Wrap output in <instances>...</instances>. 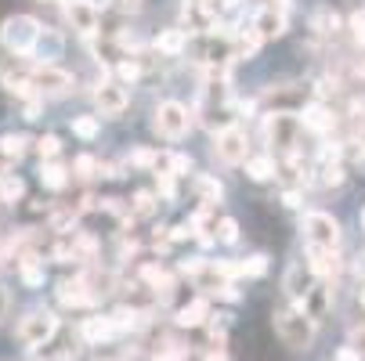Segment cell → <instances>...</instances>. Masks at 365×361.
Segmentation results:
<instances>
[{
    "instance_id": "9a60e30c",
    "label": "cell",
    "mask_w": 365,
    "mask_h": 361,
    "mask_svg": "<svg viewBox=\"0 0 365 361\" xmlns=\"http://www.w3.org/2000/svg\"><path fill=\"white\" fill-rule=\"evenodd\" d=\"M300 127L311 130V134H329L336 127V116H333V109L322 105V101H311V105H304V113H300Z\"/></svg>"
},
{
    "instance_id": "816d5d0a",
    "label": "cell",
    "mask_w": 365,
    "mask_h": 361,
    "mask_svg": "<svg viewBox=\"0 0 365 361\" xmlns=\"http://www.w3.org/2000/svg\"><path fill=\"white\" fill-rule=\"evenodd\" d=\"M354 275H365V253L354 256Z\"/></svg>"
},
{
    "instance_id": "5bb4252c",
    "label": "cell",
    "mask_w": 365,
    "mask_h": 361,
    "mask_svg": "<svg viewBox=\"0 0 365 361\" xmlns=\"http://www.w3.org/2000/svg\"><path fill=\"white\" fill-rule=\"evenodd\" d=\"M304 264L311 268V275L329 282L340 275V253H329V249H304Z\"/></svg>"
},
{
    "instance_id": "681fc988",
    "label": "cell",
    "mask_w": 365,
    "mask_h": 361,
    "mask_svg": "<svg viewBox=\"0 0 365 361\" xmlns=\"http://www.w3.org/2000/svg\"><path fill=\"white\" fill-rule=\"evenodd\" d=\"M336 361H361V357H358L354 347H340V350H336Z\"/></svg>"
},
{
    "instance_id": "11a10c76",
    "label": "cell",
    "mask_w": 365,
    "mask_h": 361,
    "mask_svg": "<svg viewBox=\"0 0 365 361\" xmlns=\"http://www.w3.org/2000/svg\"><path fill=\"white\" fill-rule=\"evenodd\" d=\"M206 361H225V354L217 350V354H210V357H206Z\"/></svg>"
},
{
    "instance_id": "f1b7e54d",
    "label": "cell",
    "mask_w": 365,
    "mask_h": 361,
    "mask_svg": "<svg viewBox=\"0 0 365 361\" xmlns=\"http://www.w3.org/2000/svg\"><path fill=\"white\" fill-rule=\"evenodd\" d=\"M22 195H26L22 177H15V174H0V199H4V202H15V199H22Z\"/></svg>"
},
{
    "instance_id": "7a4b0ae2",
    "label": "cell",
    "mask_w": 365,
    "mask_h": 361,
    "mask_svg": "<svg viewBox=\"0 0 365 361\" xmlns=\"http://www.w3.org/2000/svg\"><path fill=\"white\" fill-rule=\"evenodd\" d=\"M300 130H304L300 116H293V113H268L264 116V137L282 159L300 152Z\"/></svg>"
},
{
    "instance_id": "e575fe53",
    "label": "cell",
    "mask_w": 365,
    "mask_h": 361,
    "mask_svg": "<svg viewBox=\"0 0 365 361\" xmlns=\"http://www.w3.org/2000/svg\"><path fill=\"white\" fill-rule=\"evenodd\" d=\"M264 271H268V256H264V253H253L250 261L239 264V275H246V278H260Z\"/></svg>"
},
{
    "instance_id": "f546056e",
    "label": "cell",
    "mask_w": 365,
    "mask_h": 361,
    "mask_svg": "<svg viewBox=\"0 0 365 361\" xmlns=\"http://www.w3.org/2000/svg\"><path fill=\"white\" fill-rule=\"evenodd\" d=\"M73 134L83 137V141H94V137L101 134V120H98V116H76V120H73Z\"/></svg>"
},
{
    "instance_id": "6f0895ef",
    "label": "cell",
    "mask_w": 365,
    "mask_h": 361,
    "mask_svg": "<svg viewBox=\"0 0 365 361\" xmlns=\"http://www.w3.org/2000/svg\"><path fill=\"white\" fill-rule=\"evenodd\" d=\"M361 228H365V210H361Z\"/></svg>"
},
{
    "instance_id": "8992f818",
    "label": "cell",
    "mask_w": 365,
    "mask_h": 361,
    "mask_svg": "<svg viewBox=\"0 0 365 361\" xmlns=\"http://www.w3.org/2000/svg\"><path fill=\"white\" fill-rule=\"evenodd\" d=\"M55 333H58V318L51 315V311H29V315L19 322V343H26L29 350L43 347Z\"/></svg>"
},
{
    "instance_id": "7bdbcfd3",
    "label": "cell",
    "mask_w": 365,
    "mask_h": 361,
    "mask_svg": "<svg viewBox=\"0 0 365 361\" xmlns=\"http://www.w3.org/2000/svg\"><path fill=\"white\" fill-rule=\"evenodd\" d=\"M214 296L225 300V303H239V300H242V293L235 289V282H217V286H214Z\"/></svg>"
},
{
    "instance_id": "603a6c76",
    "label": "cell",
    "mask_w": 365,
    "mask_h": 361,
    "mask_svg": "<svg viewBox=\"0 0 365 361\" xmlns=\"http://www.w3.org/2000/svg\"><path fill=\"white\" fill-rule=\"evenodd\" d=\"M40 184L51 192H62L69 184V170L62 163H40Z\"/></svg>"
},
{
    "instance_id": "f907efd6",
    "label": "cell",
    "mask_w": 365,
    "mask_h": 361,
    "mask_svg": "<svg viewBox=\"0 0 365 361\" xmlns=\"http://www.w3.org/2000/svg\"><path fill=\"white\" fill-rule=\"evenodd\" d=\"M8 303H11V296H8V289H4V286H0V318L8 315Z\"/></svg>"
},
{
    "instance_id": "d4e9b609",
    "label": "cell",
    "mask_w": 365,
    "mask_h": 361,
    "mask_svg": "<svg viewBox=\"0 0 365 361\" xmlns=\"http://www.w3.org/2000/svg\"><path fill=\"white\" fill-rule=\"evenodd\" d=\"M26 148H29L26 134H4V137H0V156H4L8 163H19L26 156Z\"/></svg>"
},
{
    "instance_id": "e0dca14e",
    "label": "cell",
    "mask_w": 365,
    "mask_h": 361,
    "mask_svg": "<svg viewBox=\"0 0 365 361\" xmlns=\"http://www.w3.org/2000/svg\"><path fill=\"white\" fill-rule=\"evenodd\" d=\"M80 333H83V340H87V343H109V340H116V336H120V329H116L113 315H101V318H87Z\"/></svg>"
},
{
    "instance_id": "30bf717a",
    "label": "cell",
    "mask_w": 365,
    "mask_h": 361,
    "mask_svg": "<svg viewBox=\"0 0 365 361\" xmlns=\"http://www.w3.org/2000/svg\"><path fill=\"white\" fill-rule=\"evenodd\" d=\"M221 0H188L185 4V26L195 33H210L221 22Z\"/></svg>"
},
{
    "instance_id": "44dd1931",
    "label": "cell",
    "mask_w": 365,
    "mask_h": 361,
    "mask_svg": "<svg viewBox=\"0 0 365 361\" xmlns=\"http://www.w3.org/2000/svg\"><path fill=\"white\" fill-rule=\"evenodd\" d=\"M279 174V163L272 156H250L246 159V177L250 181H272Z\"/></svg>"
},
{
    "instance_id": "ab89813d",
    "label": "cell",
    "mask_w": 365,
    "mask_h": 361,
    "mask_svg": "<svg viewBox=\"0 0 365 361\" xmlns=\"http://www.w3.org/2000/svg\"><path fill=\"white\" fill-rule=\"evenodd\" d=\"M155 181H160V195H163L167 202H174V199H178V181H174V174L160 170V174H155Z\"/></svg>"
},
{
    "instance_id": "bcb514c9",
    "label": "cell",
    "mask_w": 365,
    "mask_h": 361,
    "mask_svg": "<svg viewBox=\"0 0 365 361\" xmlns=\"http://www.w3.org/2000/svg\"><path fill=\"white\" fill-rule=\"evenodd\" d=\"M347 347H354L358 357L365 361V325H354V329H351V343H347Z\"/></svg>"
},
{
    "instance_id": "52a82bcc",
    "label": "cell",
    "mask_w": 365,
    "mask_h": 361,
    "mask_svg": "<svg viewBox=\"0 0 365 361\" xmlns=\"http://www.w3.org/2000/svg\"><path fill=\"white\" fill-rule=\"evenodd\" d=\"M29 83H33L36 98H66L73 90V73H66L58 66H36L29 73Z\"/></svg>"
},
{
    "instance_id": "b9f144b4",
    "label": "cell",
    "mask_w": 365,
    "mask_h": 361,
    "mask_svg": "<svg viewBox=\"0 0 365 361\" xmlns=\"http://www.w3.org/2000/svg\"><path fill=\"white\" fill-rule=\"evenodd\" d=\"M347 29H351L354 43H358V47H365V11H354V15L347 19Z\"/></svg>"
},
{
    "instance_id": "cb8c5ba5",
    "label": "cell",
    "mask_w": 365,
    "mask_h": 361,
    "mask_svg": "<svg viewBox=\"0 0 365 361\" xmlns=\"http://www.w3.org/2000/svg\"><path fill=\"white\" fill-rule=\"evenodd\" d=\"M19 261H22V264H19V275H22V282H26L29 289H40V286H43V264L36 261L33 253H22Z\"/></svg>"
},
{
    "instance_id": "ee69618b",
    "label": "cell",
    "mask_w": 365,
    "mask_h": 361,
    "mask_svg": "<svg viewBox=\"0 0 365 361\" xmlns=\"http://www.w3.org/2000/svg\"><path fill=\"white\" fill-rule=\"evenodd\" d=\"M141 4H145V0H109V8L120 11V15H138Z\"/></svg>"
},
{
    "instance_id": "9c48e42d",
    "label": "cell",
    "mask_w": 365,
    "mask_h": 361,
    "mask_svg": "<svg viewBox=\"0 0 365 361\" xmlns=\"http://www.w3.org/2000/svg\"><path fill=\"white\" fill-rule=\"evenodd\" d=\"M250 29L260 36V43H264V40H279L286 33V8L272 4V0H268V4H260L253 22H250Z\"/></svg>"
},
{
    "instance_id": "680465c9",
    "label": "cell",
    "mask_w": 365,
    "mask_h": 361,
    "mask_svg": "<svg viewBox=\"0 0 365 361\" xmlns=\"http://www.w3.org/2000/svg\"><path fill=\"white\" fill-rule=\"evenodd\" d=\"M40 4H43V0H40ZM47 4H55V0H47Z\"/></svg>"
},
{
    "instance_id": "484cf974",
    "label": "cell",
    "mask_w": 365,
    "mask_h": 361,
    "mask_svg": "<svg viewBox=\"0 0 365 361\" xmlns=\"http://www.w3.org/2000/svg\"><path fill=\"white\" fill-rule=\"evenodd\" d=\"M195 192H199V199H202L206 206L221 202V195H225L221 181H217V177H210V174H199V177H195Z\"/></svg>"
},
{
    "instance_id": "ac0fdd59",
    "label": "cell",
    "mask_w": 365,
    "mask_h": 361,
    "mask_svg": "<svg viewBox=\"0 0 365 361\" xmlns=\"http://www.w3.org/2000/svg\"><path fill=\"white\" fill-rule=\"evenodd\" d=\"M155 51L167 58H181L188 51V29H160V36H155Z\"/></svg>"
},
{
    "instance_id": "9f6ffc18",
    "label": "cell",
    "mask_w": 365,
    "mask_h": 361,
    "mask_svg": "<svg viewBox=\"0 0 365 361\" xmlns=\"http://www.w3.org/2000/svg\"><path fill=\"white\" fill-rule=\"evenodd\" d=\"M272 4H282V8H286V4H289V0H272Z\"/></svg>"
},
{
    "instance_id": "5b68a950",
    "label": "cell",
    "mask_w": 365,
    "mask_h": 361,
    "mask_svg": "<svg viewBox=\"0 0 365 361\" xmlns=\"http://www.w3.org/2000/svg\"><path fill=\"white\" fill-rule=\"evenodd\" d=\"M192 127V113L181 105V101H163L160 109H155V120H152V130L167 137V141H181Z\"/></svg>"
},
{
    "instance_id": "7c38bea8",
    "label": "cell",
    "mask_w": 365,
    "mask_h": 361,
    "mask_svg": "<svg viewBox=\"0 0 365 361\" xmlns=\"http://www.w3.org/2000/svg\"><path fill=\"white\" fill-rule=\"evenodd\" d=\"M98 4L94 0H66V22L80 33V36H94L98 33Z\"/></svg>"
},
{
    "instance_id": "d6a6232c",
    "label": "cell",
    "mask_w": 365,
    "mask_h": 361,
    "mask_svg": "<svg viewBox=\"0 0 365 361\" xmlns=\"http://www.w3.org/2000/svg\"><path fill=\"white\" fill-rule=\"evenodd\" d=\"M344 177H347L344 163H322V167H319V181H322L326 188H340Z\"/></svg>"
},
{
    "instance_id": "74e56055",
    "label": "cell",
    "mask_w": 365,
    "mask_h": 361,
    "mask_svg": "<svg viewBox=\"0 0 365 361\" xmlns=\"http://www.w3.org/2000/svg\"><path fill=\"white\" fill-rule=\"evenodd\" d=\"M73 174H76L80 181H91V177L98 174V159H94V156H76V159H73Z\"/></svg>"
},
{
    "instance_id": "3957f363",
    "label": "cell",
    "mask_w": 365,
    "mask_h": 361,
    "mask_svg": "<svg viewBox=\"0 0 365 361\" xmlns=\"http://www.w3.org/2000/svg\"><path fill=\"white\" fill-rule=\"evenodd\" d=\"M304 231V249H329V253H340V221L333 214H322V210H311L300 224Z\"/></svg>"
},
{
    "instance_id": "7dc6e473",
    "label": "cell",
    "mask_w": 365,
    "mask_h": 361,
    "mask_svg": "<svg viewBox=\"0 0 365 361\" xmlns=\"http://www.w3.org/2000/svg\"><path fill=\"white\" fill-rule=\"evenodd\" d=\"M167 239H170V242H185V239H192V228H188V224H178V228H170Z\"/></svg>"
},
{
    "instance_id": "ffe728a7",
    "label": "cell",
    "mask_w": 365,
    "mask_h": 361,
    "mask_svg": "<svg viewBox=\"0 0 365 361\" xmlns=\"http://www.w3.org/2000/svg\"><path fill=\"white\" fill-rule=\"evenodd\" d=\"M62 47H66L62 33H55V29H43V33H40V40H36V51H33V55L47 58L43 66H51V58H62Z\"/></svg>"
},
{
    "instance_id": "7402d4cb",
    "label": "cell",
    "mask_w": 365,
    "mask_h": 361,
    "mask_svg": "<svg viewBox=\"0 0 365 361\" xmlns=\"http://www.w3.org/2000/svg\"><path fill=\"white\" fill-rule=\"evenodd\" d=\"M76 357V347L73 343H43V347H36L33 350V361H73Z\"/></svg>"
},
{
    "instance_id": "836d02e7",
    "label": "cell",
    "mask_w": 365,
    "mask_h": 361,
    "mask_svg": "<svg viewBox=\"0 0 365 361\" xmlns=\"http://www.w3.org/2000/svg\"><path fill=\"white\" fill-rule=\"evenodd\" d=\"M36 152H40L43 163H55V156L62 152V141L55 134H43V137H36Z\"/></svg>"
},
{
    "instance_id": "2e32d148",
    "label": "cell",
    "mask_w": 365,
    "mask_h": 361,
    "mask_svg": "<svg viewBox=\"0 0 365 361\" xmlns=\"http://www.w3.org/2000/svg\"><path fill=\"white\" fill-rule=\"evenodd\" d=\"M58 300H62L66 307H91V303H98V300L91 296L83 275H76V278H62V282H58Z\"/></svg>"
},
{
    "instance_id": "8d00e7d4",
    "label": "cell",
    "mask_w": 365,
    "mask_h": 361,
    "mask_svg": "<svg viewBox=\"0 0 365 361\" xmlns=\"http://www.w3.org/2000/svg\"><path fill=\"white\" fill-rule=\"evenodd\" d=\"M116 76H120V83L127 87V83H134V80L141 76V66L127 55V58H120V62H116Z\"/></svg>"
},
{
    "instance_id": "277c9868",
    "label": "cell",
    "mask_w": 365,
    "mask_h": 361,
    "mask_svg": "<svg viewBox=\"0 0 365 361\" xmlns=\"http://www.w3.org/2000/svg\"><path fill=\"white\" fill-rule=\"evenodd\" d=\"M275 333H279V340H282L286 347L304 350V347L311 343V336H315V322H311L304 311H297V307L289 303V307H279V311H275Z\"/></svg>"
},
{
    "instance_id": "1f68e13d",
    "label": "cell",
    "mask_w": 365,
    "mask_h": 361,
    "mask_svg": "<svg viewBox=\"0 0 365 361\" xmlns=\"http://www.w3.org/2000/svg\"><path fill=\"white\" fill-rule=\"evenodd\" d=\"M152 214H155V192H134L130 221H134V217H152Z\"/></svg>"
},
{
    "instance_id": "db71d44e",
    "label": "cell",
    "mask_w": 365,
    "mask_h": 361,
    "mask_svg": "<svg viewBox=\"0 0 365 361\" xmlns=\"http://www.w3.org/2000/svg\"><path fill=\"white\" fill-rule=\"evenodd\" d=\"M358 303L365 307V282H361V289H358Z\"/></svg>"
},
{
    "instance_id": "f35d334b",
    "label": "cell",
    "mask_w": 365,
    "mask_h": 361,
    "mask_svg": "<svg viewBox=\"0 0 365 361\" xmlns=\"http://www.w3.org/2000/svg\"><path fill=\"white\" fill-rule=\"evenodd\" d=\"M214 231H217L214 239H221L225 246H235V242H239V224H235L232 217H221V224H217Z\"/></svg>"
},
{
    "instance_id": "4dcf8cb0",
    "label": "cell",
    "mask_w": 365,
    "mask_h": 361,
    "mask_svg": "<svg viewBox=\"0 0 365 361\" xmlns=\"http://www.w3.org/2000/svg\"><path fill=\"white\" fill-rule=\"evenodd\" d=\"M127 163L130 167H138V170H160V152H152V148H134L130 156H127Z\"/></svg>"
},
{
    "instance_id": "6da1fadb",
    "label": "cell",
    "mask_w": 365,
    "mask_h": 361,
    "mask_svg": "<svg viewBox=\"0 0 365 361\" xmlns=\"http://www.w3.org/2000/svg\"><path fill=\"white\" fill-rule=\"evenodd\" d=\"M40 33H43V26L33 15H8L4 22H0V47L15 58H29L36 51Z\"/></svg>"
},
{
    "instance_id": "d590c367",
    "label": "cell",
    "mask_w": 365,
    "mask_h": 361,
    "mask_svg": "<svg viewBox=\"0 0 365 361\" xmlns=\"http://www.w3.org/2000/svg\"><path fill=\"white\" fill-rule=\"evenodd\" d=\"M76 221H80V210H62V214H55V217H51V228H55L58 235H73Z\"/></svg>"
},
{
    "instance_id": "83f0119b",
    "label": "cell",
    "mask_w": 365,
    "mask_h": 361,
    "mask_svg": "<svg viewBox=\"0 0 365 361\" xmlns=\"http://www.w3.org/2000/svg\"><path fill=\"white\" fill-rule=\"evenodd\" d=\"M257 47H260V36H257L253 29H242V33H235L232 58H253V55H257Z\"/></svg>"
},
{
    "instance_id": "c3c4849f",
    "label": "cell",
    "mask_w": 365,
    "mask_h": 361,
    "mask_svg": "<svg viewBox=\"0 0 365 361\" xmlns=\"http://www.w3.org/2000/svg\"><path fill=\"white\" fill-rule=\"evenodd\" d=\"M282 206H289V210H300V192H282Z\"/></svg>"
},
{
    "instance_id": "f5cc1de1",
    "label": "cell",
    "mask_w": 365,
    "mask_h": 361,
    "mask_svg": "<svg viewBox=\"0 0 365 361\" xmlns=\"http://www.w3.org/2000/svg\"><path fill=\"white\" fill-rule=\"evenodd\" d=\"M242 4V0H221V11H235Z\"/></svg>"
},
{
    "instance_id": "ba28073f",
    "label": "cell",
    "mask_w": 365,
    "mask_h": 361,
    "mask_svg": "<svg viewBox=\"0 0 365 361\" xmlns=\"http://www.w3.org/2000/svg\"><path fill=\"white\" fill-rule=\"evenodd\" d=\"M217 156H221V163H228V167H239V163H246L250 159V137H246V130L239 127V123H228V127H221L217 130Z\"/></svg>"
},
{
    "instance_id": "d6986e66",
    "label": "cell",
    "mask_w": 365,
    "mask_h": 361,
    "mask_svg": "<svg viewBox=\"0 0 365 361\" xmlns=\"http://www.w3.org/2000/svg\"><path fill=\"white\" fill-rule=\"evenodd\" d=\"M206 318H210V303H206L202 296H195L192 303H185L181 311H178V325H181V329H195V325H202Z\"/></svg>"
},
{
    "instance_id": "f6af8a7d",
    "label": "cell",
    "mask_w": 365,
    "mask_h": 361,
    "mask_svg": "<svg viewBox=\"0 0 365 361\" xmlns=\"http://www.w3.org/2000/svg\"><path fill=\"white\" fill-rule=\"evenodd\" d=\"M188 167H192V159H188V156H181V152H174V156H170V167H167V174L181 177V174H185Z\"/></svg>"
},
{
    "instance_id": "8fae6325",
    "label": "cell",
    "mask_w": 365,
    "mask_h": 361,
    "mask_svg": "<svg viewBox=\"0 0 365 361\" xmlns=\"http://www.w3.org/2000/svg\"><path fill=\"white\" fill-rule=\"evenodd\" d=\"M127 101H130V94H127V87L116 83V80L98 83V90H94V109H98V116H120V113L127 109Z\"/></svg>"
},
{
    "instance_id": "4316f807",
    "label": "cell",
    "mask_w": 365,
    "mask_h": 361,
    "mask_svg": "<svg viewBox=\"0 0 365 361\" xmlns=\"http://www.w3.org/2000/svg\"><path fill=\"white\" fill-rule=\"evenodd\" d=\"M311 29H315L319 36H333L340 29V15L333 8H319L315 15H311Z\"/></svg>"
},
{
    "instance_id": "4fadbf2b",
    "label": "cell",
    "mask_w": 365,
    "mask_h": 361,
    "mask_svg": "<svg viewBox=\"0 0 365 361\" xmlns=\"http://www.w3.org/2000/svg\"><path fill=\"white\" fill-rule=\"evenodd\" d=\"M282 289H286L289 303H293V307H300V303H304V296H307L311 289H315V275H311V268H307L304 261H293V264L286 268Z\"/></svg>"
},
{
    "instance_id": "60d3db41",
    "label": "cell",
    "mask_w": 365,
    "mask_h": 361,
    "mask_svg": "<svg viewBox=\"0 0 365 361\" xmlns=\"http://www.w3.org/2000/svg\"><path fill=\"white\" fill-rule=\"evenodd\" d=\"M206 264H210L206 256H188V261H181V264H178V271H181V275H192V278H199V275L206 271Z\"/></svg>"
}]
</instances>
